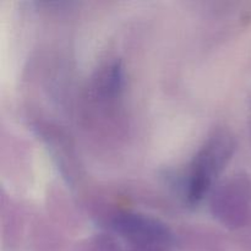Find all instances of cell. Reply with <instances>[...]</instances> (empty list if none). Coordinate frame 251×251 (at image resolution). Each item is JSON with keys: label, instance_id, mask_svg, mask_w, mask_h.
<instances>
[{"label": "cell", "instance_id": "1", "mask_svg": "<svg viewBox=\"0 0 251 251\" xmlns=\"http://www.w3.org/2000/svg\"><path fill=\"white\" fill-rule=\"evenodd\" d=\"M234 150L233 140L226 134L211 137L199 151L191 163L186 183V198L190 203H199L210 191Z\"/></svg>", "mask_w": 251, "mask_h": 251}, {"label": "cell", "instance_id": "2", "mask_svg": "<svg viewBox=\"0 0 251 251\" xmlns=\"http://www.w3.org/2000/svg\"><path fill=\"white\" fill-rule=\"evenodd\" d=\"M115 232L140 249L166 251L173 244V234L166 225L140 213H123L113 222Z\"/></svg>", "mask_w": 251, "mask_h": 251}]
</instances>
